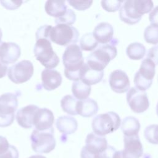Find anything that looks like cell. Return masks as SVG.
<instances>
[{"mask_svg": "<svg viewBox=\"0 0 158 158\" xmlns=\"http://www.w3.org/2000/svg\"><path fill=\"white\" fill-rule=\"evenodd\" d=\"M62 61L65 76L70 80L78 81L80 70L85 63L80 46L76 44L68 46L64 52Z\"/></svg>", "mask_w": 158, "mask_h": 158, "instance_id": "cell-1", "label": "cell"}, {"mask_svg": "<svg viewBox=\"0 0 158 158\" xmlns=\"http://www.w3.org/2000/svg\"><path fill=\"white\" fill-rule=\"evenodd\" d=\"M118 43L117 39H112L109 44L100 45L86 57V64L92 69L102 71L109 62L117 56L115 45Z\"/></svg>", "mask_w": 158, "mask_h": 158, "instance_id": "cell-2", "label": "cell"}, {"mask_svg": "<svg viewBox=\"0 0 158 158\" xmlns=\"http://www.w3.org/2000/svg\"><path fill=\"white\" fill-rule=\"evenodd\" d=\"M121 119L119 115L112 111L96 115L92 120L93 133L104 136L116 131L120 127Z\"/></svg>", "mask_w": 158, "mask_h": 158, "instance_id": "cell-3", "label": "cell"}, {"mask_svg": "<svg viewBox=\"0 0 158 158\" xmlns=\"http://www.w3.org/2000/svg\"><path fill=\"white\" fill-rule=\"evenodd\" d=\"M33 52L36 59L46 69L55 68L59 63V57L54 51L51 41L47 39L36 40Z\"/></svg>", "mask_w": 158, "mask_h": 158, "instance_id": "cell-4", "label": "cell"}, {"mask_svg": "<svg viewBox=\"0 0 158 158\" xmlns=\"http://www.w3.org/2000/svg\"><path fill=\"white\" fill-rule=\"evenodd\" d=\"M18 92L7 93L0 96V127L10 125L15 117L18 106Z\"/></svg>", "mask_w": 158, "mask_h": 158, "instance_id": "cell-5", "label": "cell"}, {"mask_svg": "<svg viewBox=\"0 0 158 158\" xmlns=\"http://www.w3.org/2000/svg\"><path fill=\"white\" fill-rule=\"evenodd\" d=\"M30 141L32 149L37 153L47 154L56 147L53 127L44 131L35 129L31 134Z\"/></svg>", "mask_w": 158, "mask_h": 158, "instance_id": "cell-6", "label": "cell"}, {"mask_svg": "<svg viewBox=\"0 0 158 158\" xmlns=\"http://www.w3.org/2000/svg\"><path fill=\"white\" fill-rule=\"evenodd\" d=\"M79 37L78 30L65 24H57L50 31L49 40L60 46H69L76 44Z\"/></svg>", "mask_w": 158, "mask_h": 158, "instance_id": "cell-7", "label": "cell"}, {"mask_svg": "<svg viewBox=\"0 0 158 158\" xmlns=\"http://www.w3.org/2000/svg\"><path fill=\"white\" fill-rule=\"evenodd\" d=\"M156 65L157 64L153 60L148 57L141 62L140 67L134 77L133 81L135 88L145 91L151 86Z\"/></svg>", "mask_w": 158, "mask_h": 158, "instance_id": "cell-8", "label": "cell"}, {"mask_svg": "<svg viewBox=\"0 0 158 158\" xmlns=\"http://www.w3.org/2000/svg\"><path fill=\"white\" fill-rule=\"evenodd\" d=\"M107 141L104 136L89 133L85 139V146L81 149V158H99L100 154L107 148Z\"/></svg>", "mask_w": 158, "mask_h": 158, "instance_id": "cell-9", "label": "cell"}, {"mask_svg": "<svg viewBox=\"0 0 158 158\" xmlns=\"http://www.w3.org/2000/svg\"><path fill=\"white\" fill-rule=\"evenodd\" d=\"M34 72L33 64L28 60H23L7 69L9 78L16 84L29 80Z\"/></svg>", "mask_w": 158, "mask_h": 158, "instance_id": "cell-10", "label": "cell"}, {"mask_svg": "<svg viewBox=\"0 0 158 158\" xmlns=\"http://www.w3.org/2000/svg\"><path fill=\"white\" fill-rule=\"evenodd\" d=\"M127 101L132 111L140 114L145 112L149 106V101L145 91L131 87L127 91Z\"/></svg>", "mask_w": 158, "mask_h": 158, "instance_id": "cell-11", "label": "cell"}, {"mask_svg": "<svg viewBox=\"0 0 158 158\" xmlns=\"http://www.w3.org/2000/svg\"><path fill=\"white\" fill-rule=\"evenodd\" d=\"M109 85L117 93H123L130 89V83L127 74L122 70H115L109 75Z\"/></svg>", "mask_w": 158, "mask_h": 158, "instance_id": "cell-12", "label": "cell"}, {"mask_svg": "<svg viewBox=\"0 0 158 158\" xmlns=\"http://www.w3.org/2000/svg\"><path fill=\"white\" fill-rule=\"evenodd\" d=\"M20 46L12 42H0V61L4 64L14 63L20 57Z\"/></svg>", "mask_w": 158, "mask_h": 158, "instance_id": "cell-13", "label": "cell"}, {"mask_svg": "<svg viewBox=\"0 0 158 158\" xmlns=\"http://www.w3.org/2000/svg\"><path fill=\"white\" fill-rule=\"evenodd\" d=\"M54 117L52 112L47 108H38L33 120V125L39 131L47 130L52 127Z\"/></svg>", "mask_w": 158, "mask_h": 158, "instance_id": "cell-14", "label": "cell"}, {"mask_svg": "<svg viewBox=\"0 0 158 158\" xmlns=\"http://www.w3.org/2000/svg\"><path fill=\"white\" fill-rule=\"evenodd\" d=\"M124 153L128 158H140L143 156V148L139 136H124Z\"/></svg>", "mask_w": 158, "mask_h": 158, "instance_id": "cell-15", "label": "cell"}, {"mask_svg": "<svg viewBox=\"0 0 158 158\" xmlns=\"http://www.w3.org/2000/svg\"><path fill=\"white\" fill-rule=\"evenodd\" d=\"M119 17L122 22L128 25H134L138 23L142 17L135 10L133 0L123 1L119 10Z\"/></svg>", "mask_w": 158, "mask_h": 158, "instance_id": "cell-16", "label": "cell"}, {"mask_svg": "<svg viewBox=\"0 0 158 158\" xmlns=\"http://www.w3.org/2000/svg\"><path fill=\"white\" fill-rule=\"evenodd\" d=\"M38 107L35 105H28L20 109L16 114V120L18 124L24 128H31L33 127V120Z\"/></svg>", "mask_w": 158, "mask_h": 158, "instance_id": "cell-17", "label": "cell"}, {"mask_svg": "<svg viewBox=\"0 0 158 158\" xmlns=\"http://www.w3.org/2000/svg\"><path fill=\"white\" fill-rule=\"evenodd\" d=\"M41 80L43 88L48 91H51L61 85L62 78L57 70L46 69L41 72Z\"/></svg>", "mask_w": 158, "mask_h": 158, "instance_id": "cell-18", "label": "cell"}, {"mask_svg": "<svg viewBox=\"0 0 158 158\" xmlns=\"http://www.w3.org/2000/svg\"><path fill=\"white\" fill-rule=\"evenodd\" d=\"M104 76V71H98L90 68L86 63H84L79 73V80L91 86L100 82Z\"/></svg>", "mask_w": 158, "mask_h": 158, "instance_id": "cell-19", "label": "cell"}, {"mask_svg": "<svg viewBox=\"0 0 158 158\" xmlns=\"http://www.w3.org/2000/svg\"><path fill=\"white\" fill-rule=\"evenodd\" d=\"M93 35L98 43L103 44L110 43L113 39V27L107 22L99 23L94 27Z\"/></svg>", "mask_w": 158, "mask_h": 158, "instance_id": "cell-20", "label": "cell"}, {"mask_svg": "<svg viewBox=\"0 0 158 158\" xmlns=\"http://www.w3.org/2000/svg\"><path fill=\"white\" fill-rule=\"evenodd\" d=\"M98 105L96 101L91 98L78 100L76 110L77 114L84 117H89L95 115L98 111Z\"/></svg>", "mask_w": 158, "mask_h": 158, "instance_id": "cell-21", "label": "cell"}, {"mask_svg": "<svg viewBox=\"0 0 158 158\" xmlns=\"http://www.w3.org/2000/svg\"><path fill=\"white\" fill-rule=\"evenodd\" d=\"M57 130L64 135L74 133L78 128L77 120L69 115L60 116L57 118L56 122Z\"/></svg>", "mask_w": 158, "mask_h": 158, "instance_id": "cell-22", "label": "cell"}, {"mask_svg": "<svg viewBox=\"0 0 158 158\" xmlns=\"http://www.w3.org/2000/svg\"><path fill=\"white\" fill-rule=\"evenodd\" d=\"M44 9L46 12L56 18H58L64 15L67 9L66 1H51L48 0L46 2Z\"/></svg>", "mask_w": 158, "mask_h": 158, "instance_id": "cell-23", "label": "cell"}, {"mask_svg": "<svg viewBox=\"0 0 158 158\" xmlns=\"http://www.w3.org/2000/svg\"><path fill=\"white\" fill-rule=\"evenodd\" d=\"M121 130L125 136H131L137 135L140 130L139 120L133 116H128L124 118L122 122Z\"/></svg>", "mask_w": 158, "mask_h": 158, "instance_id": "cell-24", "label": "cell"}, {"mask_svg": "<svg viewBox=\"0 0 158 158\" xmlns=\"http://www.w3.org/2000/svg\"><path fill=\"white\" fill-rule=\"evenodd\" d=\"M91 86H89L81 81H73L72 86V91L74 97L78 100H83L88 98L91 93Z\"/></svg>", "mask_w": 158, "mask_h": 158, "instance_id": "cell-25", "label": "cell"}, {"mask_svg": "<svg viewBox=\"0 0 158 158\" xmlns=\"http://www.w3.org/2000/svg\"><path fill=\"white\" fill-rule=\"evenodd\" d=\"M126 52L130 59L132 60H140L146 54V48L143 44L135 42L128 46Z\"/></svg>", "mask_w": 158, "mask_h": 158, "instance_id": "cell-26", "label": "cell"}, {"mask_svg": "<svg viewBox=\"0 0 158 158\" xmlns=\"http://www.w3.org/2000/svg\"><path fill=\"white\" fill-rule=\"evenodd\" d=\"M78 100L71 95H66L60 101V106L64 112L69 115H77L76 106Z\"/></svg>", "mask_w": 158, "mask_h": 158, "instance_id": "cell-27", "label": "cell"}, {"mask_svg": "<svg viewBox=\"0 0 158 158\" xmlns=\"http://www.w3.org/2000/svg\"><path fill=\"white\" fill-rule=\"evenodd\" d=\"M80 45L81 50L90 51L98 46V42L94 38L93 33H87L81 36L80 40Z\"/></svg>", "mask_w": 158, "mask_h": 158, "instance_id": "cell-28", "label": "cell"}, {"mask_svg": "<svg viewBox=\"0 0 158 158\" xmlns=\"http://www.w3.org/2000/svg\"><path fill=\"white\" fill-rule=\"evenodd\" d=\"M133 3L135 10L141 16L150 12L154 7L152 1L150 0H133Z\"/></svg>", "mask_w": 158, "mask_h": 158, "instance_id": "cell-29", "label": "cell"}, {"mask_svg": "<svg viewBox=\"0 0 158 158\" xmlns=\"http://www.w3.org/2000/svg\"><path fill=\"white\" fill-rule=\"evenodd\" d=\"M157 30V23H151L146 28L144 32V38L147 43L157 44L158 40Z\"/></svg>", "mask_w": 158, "mask_h": 158, "instance_id": "cell-30", "label": "cell"}, {"mask_svg": "<svg viewBox=\"0 0 158 158\" xmlns=\"http://www.w3.org/2000/svg\"><path fill=\"white\" fill-rule=\"evenodd\" d=\"M76 20V15L73 10L67 9L65 13L62 16L56 18L54 22L56 24H65L67 25H72Z\"/></svg>", "mask_w": 158, "mask_h": 158, "instance_id": "cell-31", "label": "cell"}, {"mask_svg": "<svg viewBox=\"0 0 158 158\" xmlns=\"http://www.w3.org/2000/svg\"><path fill=\"white\" fill-rule=\"evenodd\" d=\"M144 135L148 142L157 144V125L154 124L148 126L144 130Z\"/></svg>", "mask_w": 158, "mask_h": 158, "instance_id": "cell-32", "label": "cell"}, {"mask_svg": "<svg viewBox=\"0 0 158 158\" xmlns=\"http://www.w3.org/2000/svg\"><path fill=\"white\" fill-rule=\"evenodd\" d=\"M123 1H102L101 6L102 8L107 12H115L118 10Z\"/></svg>", "mask_w": 158, "mask_h": 158, "instance_id": "cell-33", "label": "cell"}, {"mask_svg": "<svg viewBox=\"0 0 158 158\" xmlns=\"http://www.w3.org/2000/svg\"><path fill=\"white\" fill-rule=\"evenodd\" d=\"M71 6L78 10H85L88 9L92 4L93 1H77L69 0L67 1Z\"/></svg>", "mask_w": 158, "mask_h": 158, "instance_id": "cell-34", "label": "cell"}, {"mask_svg": "<svg viewBox=\"0 0 158 158\" xmlns=\"http://www.w3.org/2000/svg\"><path fill=\"white\" fill-rule=\"evenodd\" d=\"M52 26L48 25H44L38 28L36 32V39L44 38L49 40V34ZM50 41V40H49Z\"/></svg>", "mask_w": 158, "mask_h": 158, "instance_id": "cell-35", "label": "cell"}, {"mask_svg": "<svg viewBox=\"0 0 158 158\" xmlns=\"http://www.w3.org/2000/svg\"><path fill=\"white\" fill-rule=\"evenodd\" d=\"M19 151L13 145H10L8 150L0 155V158H19Z\"/></svg>", "mask_w": 158, "mask_h": 158, "instance_id": "cell-36", "label": "cell"}, {"mask_svg": "<svg viewBox=\"0 0 158 158\" xmlns=\"http://www.w3.org/2000/svg\"><path fill=\"white\" fill-rule=\"evenodd\" d=\"M1 4L6 9L14 10L18 8L22 4V1H0Z\"/></svg>", "mask_w": 158, "mask_h": 158, "instance_id": "cell-37", "label": "cell"}, {"mask_svg": "<svg viewBox=\"0 0 158 158\" xmlns=\"http://www.w3.org/2000/svg\"><path fill=\"white\" fill-rule=\"evenodd\" d=\"M10 146V144L6 139V138L0 136V155L6 152L9 148Z\"/></svg>", "mask_w": 158, "mask_h": 158, "instance_id": "cell-38", "label": "cell"}, {"mask_svg": "<svg viewBox=\"0 0 158 158\" xmlns=\"http://www.w3.org/2000/svg\"><path fill=\"white\" fill-rule=\"evenodd\" d=\"M157 46L151 48L148 52L147 54V57L153 60L156 64L157 63Z\"/></svg>", "mask_w": 158, "mask_h": 158, "instance_id": "cell-39", "label": "cell"}, {"mask_svg": "<svg viewBox=\"0 0 158 158\" xmlns=\"http://www.w3.org/2000/svg\"><path fill=\"white\" fill-rule=\"evenodd\" d=\"M7 71V65L4 64L0 61V78L5 77Z\"/></svg>", "mask_w": 158, "mask_h": 158, "instance_id": "cell-40", "label": "cell"}, {"mask_svg": "<svg viewBox=\"0 0 158 158\" xmlns=\"http://www.w3.org/2000/svg\"><path fill=\"white\" fill-rule=\"evenodd\" d=\"M112 158H128V157L124 153L123 151L121 150V151H116L114 152Z\"/></svg>", "mask_w": 158, "mask_h": 158, "instance_id": "cell-41", "label": "cell"}, {"mask_svg": "<svg viewBox=\"0 0 158 158\" xmlns=\"http://www.w3.org/2000/svg\"><path fill=\"white\" fill-rule=\"evenodd\" d=\"M157 7H156L155 9H154V10L150 14L149 19H150V22H151L152 23H157V20H156V19H154V16H155V17H157Z\"/></svg>", "mask_w": 158, "mask_h": 158, "instance_id": "cell-42", "label": "cell"}, {"mask_svg": "<svg viewBox=\"0 0 158 158\" xmlns=\"http://www.w3.org/2000/svg\"><path fill=\"white\" fill-rule=\"evenodd\" d=\"M28 158H46L45 156H43L42 155H33Z\"/></svg>", "mask_w": 158, "mask_h": 158, "instance_id": "cell-43", "label": "cell"}, {"mask_svg": "<svg viewBox=\"0 0 158 158\" xmlns=\"http://www.w3.org/2000/svg\"><path fill=\"white\" fill-rule=\"evenodd\" d=\"M2 36V30H1V29L0 28V42H1V40Z\"/></svg>", "mask_w": 158, "mask_h": 158, "instance_id": "cell-44", "label": "cell"}]
</instances>
